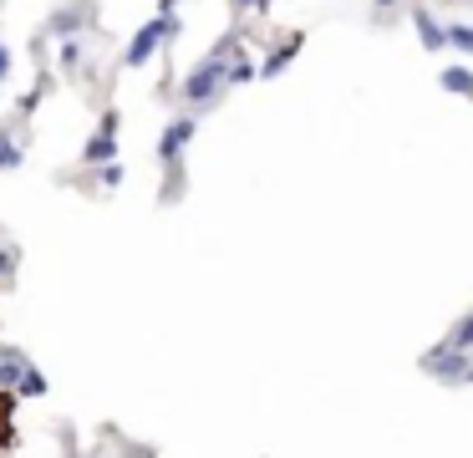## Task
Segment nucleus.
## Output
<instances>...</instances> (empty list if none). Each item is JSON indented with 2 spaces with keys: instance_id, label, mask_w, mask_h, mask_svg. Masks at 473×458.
I'll list each match as a JSON object with an SVG mask.
<instances>
[{
  "instance_id": "obj_1",
  "label": "nucleus",
  "mask_w": 473,
  "mask_h": 458,
  "mask_svg": "<svg viewBox=\"0 0 473 458\" xmlns=\"http://www.w3.org/2000/svg\"><path fill=\"white\" fill-rule=\"evenodd\" d=\"M15 443V397L0 393V448Z\"/></svg>"
}]
</instances>
